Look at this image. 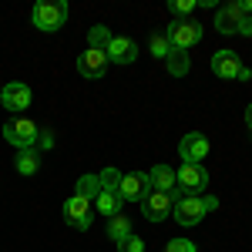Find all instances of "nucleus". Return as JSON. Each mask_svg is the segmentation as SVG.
<instances>
[{
    "mask_svg": "<svg viewBox=\"0 0 252 252\" xmlns=\"http://www.w3.org/2000/svg\"><path fill=\"white\" fill-rule=\"evenodd\" d=\"M165 37L172 44V51H189V47H195L202 40V24L192 17H175L168 24V31H165Z\"/></svg>",
    "mask_w": 252,
    "mask_h": 252,
    "instance_id": "nucleus-1",
    "label": "nucleus"
},
{
    "mask_svg": "<svg viewBox=\"0 0 252 252\" xmlns=\"http://www.w3.org/2000/svg\"><path fill=\"white\" fill-rule=\"evenodd\" d=\"M175 189L178 195H198L202 189H209V172L198 161H182V168L175 172Z\"/></svg>",
    "mask_w": 252,
    "mask_h": 252,
    "instance_id": "nucleus-2",
    "label": "nucleus"
},
{
    "mask_svg": "<svg viewBox=\"0 0 252 252\" xmlns=\"http://www.w3.org/2000/svg\"><path fill=\"white\" fill-rule=\"evenodd\" d=\"M31 20H34L37 31H58L61 24L67 20V3L64 0H40V3H34Z\"/></svg>",
    "mask_w": 252,
    "mask_h": 252,
    "instance_id": "nucleus-3",
    "label": "nucleus"
},
{
    "mask_svg": "<svg viewBox=\"0 0 252 252\" xmlns=\"http://www.w3.org/2000/svg\"><path fill=\"white\" fill-rule=\"evenodd\" d=\"M37 125L31 121V118H10L7 125H3V138L17 148V152H24V148H37Z\"/></svg>",
    "mask_w": 252,
    "mask_h": 252,
    "instance_id": "nucleus-4",
    "label": "nucleus"
},
{
    "mask_svg": "<svg viewBox=\"0 0 252 252\" xmlns=\"http://www.w3.org/2000/svg\"><path fill=\"white\" fill-rule=\"evenodd\" d=\"M172 215H175L178 225H198V222L209 215V209H205V198H202V195H178Z\"/></svg>",
    "mask_w": 252,
    "mask_h": 252,
    "instance_id": "nucleus-5",
    "label": "nucleus"
},
{
    "mask_svg": "<svg viewBox=\"0 0 252 252\" xmlns=\"http://www.w3.org/2000/svg\"><path fill=\"white\" fill-rule=\"evenodd\" d=\"M61 212H64V222L71 229H91V222H94V202L81 198V195H71Z\"/></svg>",
    "mask_w": 252,
    "mask_h": 252,
    "instance_id": "nucleus-6",
    "label": "nucleus"
},
{
    "mask_svg": "<svg viewBox=\"0 0 252 252\" xmlns=\"http://www.w3.org/2000/svg\"><path fill=\"white\" fill-rule=\"evenodd\" d=\"M152 192V182H148V172H131V175H121V202H145Z\"/></svg>",
    "mask_w": 252,
    "mask_h": 252,
    "instance_id": "nucleus-7",
    "label": "nucleus"
},
{
    "mask_svg": "<svg viewBox=\"0 0 252 252\" xmlns=\"http://www.w3.org/2000/svg\"><path fill=\"white\" fill-rule=\"evenodd\" d=\"M175 209V195L168 192H148V198L141 202V215L148 219V222H165Z\"/></svg>",
    "mask_w": 252,
    "mask_h": 252,
    "instance_id": "nucleus-8",
    "label": "nucleus"
},
{
    "mask_svg": "<svg viewBox=\"0 0 252 252\" xmlns=\"http://www.w3.org/2000/svg\"><path fill=\"white\" fill-rule=\"evenodd\" d=\"M31 88L27 84H20V81H10V84H3L0 88V104L7 108V111H27L31 108Z\"/></svg>",
    "mask_w": 252,
    "mask_h": 252,
    "instance_id": "nucleus-9",
    "label": "nucleus"
},
{
    "mask_svg": "<svg viewBox=\"0 0 252 252\" xmlns=\"http://www.w3.org/2000/svg\"><path fill=\"white\" fill-rule=\"evenodd\" d=\"M178 155H182V161H198L202 165V158L209 155V138L198 135V131H189L178 141Z\"/></svg>",
    "mask_w": 252,
    "mask_h": 252,
    "instance_id": "nucleus-10",
    "label": "nucleus"
},
{
    "mask_svg": "<svg viewBox=\"0 0 252 252\" xmlns=\"http://www.w3.org/2000/svg\"><path fill=\"white\" fill-rule=\"evenodd\" d=\"M209 64H212L215 74H219V78H225V81H235L239 74H242V61L235 58V51H215Z\"/></svg>",
    "mask_w": 252,
    "mask_h": 252,
    "instance_id": "nucleus-11",
    "label": "nucleus"
},
{
    "mask_svg": "<svg viewBox=\"0 0 252 252\" xmlns=\"http://www.w3.org/2000/svg\"><path fill=\"white\" fill-rule=\"evenodd\" d=\"M78 71H81V78H104V71H108V54L88 47L78 58Z\"/></svg>",
    "mask_w": 252,
    "mask_h": 252,
    "instance_id": "nucleus-12",
    "label": "nucleus"
},
{
    "mask_svg": "<svg viewBox=\"0 0 252 252\" xmlns=\"http://www.w3.org/2000/svg\"><path fill=\"white\" fill-rule=\"evenodd\" d=\"M138 58V44L131 37H118L111 40V47H108V64H131Z\"/></svg>",
    "mask_w": 252,
    "mask_h": 252,
    "instance_id": "nucleus-13",
    "label": "nucleus"
},
{
    "mask_svg": "<svg viewBox=\"0 0 252 252\" xmlns=\"http://www.w3.org/2000/svg\"><path fill=\"white\" fill-rule=\"evenodd\" d=\"M215 31H222V34H239L242 31V14H239L235 3H225V7L215 10Z\"/></svg>",
    "mask_w": 252,
    "mask_h": 252,
    "instance_id": "nucleus-14",
    "label": "nucleus"
},
{
    "mask_svg": "<svg viewBox=\"0 0 252 252\" xmlns=\"http://www.w3.org/2000/svg\"><path fill=\"white\" fill-rule=\"evenodd\" d=\"M148 182H152V192H168L178 198V189H175V172L168 165H155L152 172H148Z\"/></svg>",
    "mask_w": 252,
    "mask_h": 252,
    "instance_id": "nucleus-15",
    "label": "nucleus"
},
{
    "mask_svg": "<svg viewBox=\"0 0 252 252\" xmlns=\"http://www.w3.org/2000/svg\"><path fill=\"white\" fill-rule=\"evenodd\" d=\"M121 205H125V202H121V195H118V192H108V189H101V192H97V198H94V209L101 215H108V219L121 212Z\"/></svg>",
    "mask_w": 252,
    "mask_h": 252,
    "instance_id": "nucleus-16",
    "label": "nucleus"
},
{
    "mask_svg": "<svg viewBox=\"0 0 252 252\" xmlns=\"http://www.w3.org/2000/svg\"><path fill=\"white\" fill-rule=\"evenodd\" d=\"M111 40H115V34H111L104 24H97V27H91V31H88V47H91V51H104V54H108Z\"/></svg>",
    "mask_w": 252,
    "mask_h": 252,
    "instance_id": "nucleus-17",
    "label": "nucleus"
},
{
    "mask_svg": "<svg viewBox=\"0 0 252 252\" xmlns=\"http://www.w3.org/2000/svg\"><path fill=\"white\" fill-rule=\"evenodd\" d=\"M17 172L20 175H37L40 172V152L37 148H24V152H17Z\"/></svg>",
    "mask_w": 252,
    "mask_h": 252,
    "instance_id": "nucleus-18",
    "label": "nucleus"
},
{
    "mask_svg": "<svg viewBox=\"0 0 252 252\" xmlns=\"http://www.w3.org/2000/svg\"><path fill=\"white\" fill-rule=\"evenodd\" d=\"M165 67H168V74H172V78H182V74H189V67H192V61H189V51H172V54L165 58Z\"/></svg>",
    "mask_w": 252,
    "mask_h": 252,
    "instance_id": "nucleus-19",
    "label": "nucleus"
},
{
    "mask_svg": "<svg viewBox=\"0 0 252 252\" xmlns=\"http://www.w3.org/2000/svg\"><path fill=\"white\" fill-rule=\"evenodd\" d=\"M125 235H131V219L121 215V212L111 215V219H108V239H111V242H121Z\"/></svg>",
    "mask_w": 252,
    "mask_h": 252,
    "instance_id": "nucleus-20",
    "label": "nucleus"
},
{
    "mask_svg": "<svg viewBox=\"0 0 252 252\" xmlns=\"http://www.w3.org/2000/svg\"><path fill=\"white\" fill-rule=\"evenodd\" d=\"M97 192H101L97 175H81V178H78V192H74V195H81V198H91V202H94Z\"/></svg>",
    "mask_w": 252,
    "mask_h": 252,
    "instance_id": "nucleus-21",
    "label": "nucleus"
},
{
    "mask_svg": "<svg viewBox=\"0 0 252 252\" xmlns=\"http://www.w3.org/2000/svg\"><path fill=\"white\" fill-rule=\"evenodd\" d=\"M97 182H101V189H108V192H118V189H121V172L108 165L104 172H97Z\"/></svg>",
    "mask_w": 252,
    "mask_h": 252,
    "instance_id": "nucleus-22",
    "label": "nucleus"
},
{
    "mask_svg": "<svg viewBox=\"0 0 252 252\" xmlns=\"http://www.w3.org/2000/svg\"><path fill=\"white\" fill-rule=\"evenodd\" d=\"M152 54H155L158 61H165L168 54H172V44H168L165 34H152Z\"/></svg>",
    "mask_w": 252,
    "mask_h": 252,
    "instance_id": "nucleus-23",
    "label": "nucleus"
},
{
    "mask_svg": "<svg viewBox=\"0 0 252 252\" xmlns=\"http://www.w3.org/2000/svg\"><path fill=\"white\" fill-rule=\"evenodd\" d=\"M118 252H145V242L131 232V235H125V239L118 242Z\"/></svg>",
    "mask_w": 252,
    "mask_h": 252,
    "instance_id": "nucleus-24",
    "label": "nucleus"
},
{
    "mask_svg": "<svg viewBox=\"0 0 252 252\" xmlns=\"http://www.w3.org/2000/svg\"><path fill=\"white\" fill-rule=\"evenodd\" d=\"M195 3H198V0H172L168 10H172L175 17H189V14L195 10Z\"/></svg>",
    "mask_w": 252,
    "mask_h": 252,
    "instance_id": "nucleus-25",
    "label": "nucleus"
},
{
    "mask_svg": "<svg viewBox=\"0 0 252 252\" xmlns=\"http://www.w3.org/2000/svg\"><path fill=\"white\" fill-rule=\"evenodd\" d=\"M165 252H198V249H195V242H189V239H168L165 242Z\"/></svg>",
    "mask_w": 252,
    "mask_h": 252,
    "instance_id": "nucleus-26",
    "label": "nucleus"
},
{
    "mask_svg": "<svg viewBox=\"0 0 252 252\" xmlns=\"http://www.w3.org/2000/svg\"><path fill=\"white\" fill-rule=\"evenodd\" d=\"M54 148V128H40L37 131V152H47Z\"/></svg>",
    "mask_w": 252,
    "mask_h": 252,
    "instance_id": "nucleus-27",
    "label": "nucleus"
},
{
    "mask_svg": "<svg viewBox=\"0 0 252 252\" xmlns=\"http://www.w3.org/2000/svg\"><path fill=\"white\" fill-rule=\"evenodd\" d=\"M202 198H205V209H209V212L219 209V198H215V195H202Z\"/></svg>",
    "mask_w": 252,
    "mask_h": 252,
    "instance_id": "nucleus-28",
    "label": "nucleus"
},
{
    "mask_svg": "<svg viewBox=\"0 0 252 252\" xmlns=\"http://www.w3.org/2000/svg\"><path fill=\"white\" fill-rule=\"evenodd\" d=\"M239 34H252V17H242V31Z\"/></svg>",
    "mask_w": 252,
    "mask_h": 252,
    "instance_id": "nucleus-29",
    "label": "nucleus"
},
{
    "mask_svg": "<svg viewBox=\"0 0 252 252\" xmlns=\"http://www.w3.org/2000/svg\"><path fill=\"white\" fill-rule=\"evenodd\" d=\"M246 125H249V131H252V104L246 108Z\"/></svg>",
    "mask_w": 252,
    "mask_h": 252,
    "instance_id": "nucleus-30",
    "label": "nucleus"
}]
</instances>
